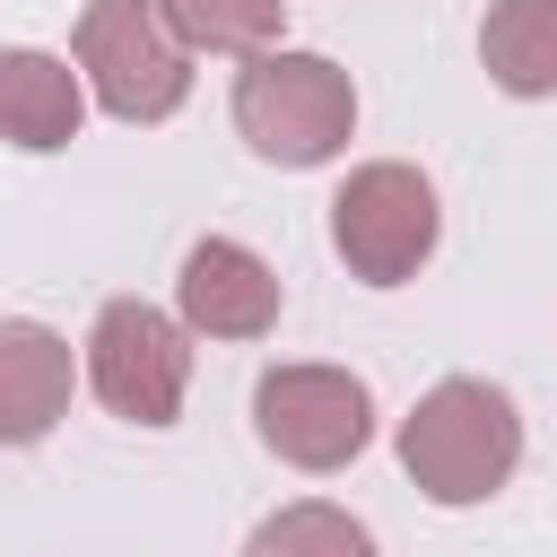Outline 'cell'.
Here are the masks:
<instances>
[{
  "label": "cell",
  "mask_w": 557,
  "mask_h": 557,
  "mask_svg": "<svg viewBox=\"0 0 557 557\" xmlns=\"http://www.w3.org/2000/svg\"><path fill=\"white\" fill-rule=\"evenodd\" d=\"M252 435L287 470H348L374 444V392L348 366H270L252 383Z\"/></svg>",
  "instance_id": "obj_6"
},
{
  "label": "cell",
  "mask_w": 557,
  "mask_h": 557,
  "mask_svg": "<svg viewBox=\"0 0 557 557\" xmlns=\"http://www.w3.org/2000/svg\"><path fill=\"white\" fill-rule=\"evenodd\" d=\"M157 9L174 17V35L191 52H226V61L278 44V26H287V0H157Z\"/></svg>",
  "instance_id": "obj_11"
},
{
  "label": "cell",
  "mask_w": 557,
  "mask_h": 557,
  "mask_svg": "<svg viewBox=\"0 0 557 557\" xmlns=\"http://www.w3.org/2000/svg\"><path fill=\"white\" fill-rule=\"evenodd\" d=\"M435 244H444V209H435V183L418 165L374 157L331 191V252L348 261V278L409 287L435 261Z\"/></svg>",
  "instance_id": "obj_5"
},
{
  "label": "cell",
  "mask_w": 557,
  "mask_h": 557,
  "mask_svg": "<svg viewBox=\"0 0 557 557\" xmlns=\"http://www.w3.org/2000/svg\"><path fill=\"white\" fill-rule=\"evenodd\" d=\"M87 392L122 426H174L191 392V322L148 305V296H104L87 331Z\"/></svg>",
  "instance_id": "obj_4"
},
{
  "label": "cell",
  "mask_w": 557,
  "mask_h": 557,
  "mask_svg": "<svg viewBox=\"0 0 557 557\" xmlns=\"http://www.w3.org/2000/svg\"><path fill=\"white\" fill-rule=\"evenodd\" d=\"M78 122H87L78 61L35 52V44H0V139L26 148V157H52V148L78 139Z\"/></svg>",
  "instance_id": "obj_9"
},
{
  "label": "cell",
  "mask_w": 557,
  "mask_h": 557,
  "mask_svg": "<svg viewBox=\"0 0 557 557\" xmlns=\"http://www.w3.org/2000/svg\"><path fill=\"white\" fill-rule=\"evenodd\" d=\"M70 61H78L87 96L131 131L174 122L191 96V44L174 35V17L157 0H87L70 26Z\"/></svg>",
  "instance_id": "obj_3"
},
{
  "label": "cell",
  "mask_w": 557,
  "mask_h": 557,
  "mask_svg": "<svg viewBox=\"0 0 557 557\" xmlns=\"http://www.w3.org/2000/svg\"><path fill=\"white\" fill-rule=\"evenodd\" d=\"M235 131L261 165L313 174L357 139V87L331 52H296V44H261L235 70Z\"/></svg>",
  "instance_id": "obj_2"
},
{
  "label": "cell",
  "mask_w": 557,
  "mask_h": 557,
  "mask_svg": "<svg viewBox=\"0 0 557 557\" xmlns=\"http://www.w3.org/2000/svg\"><path fill=\"white\" fill-rule=\"evenodd\" d=\"M278 305V270L235 235H200L174 270V313L191 322V339H270Z\"/></svg>",
  "instance_id": "obj_7"
},
{
  "label": "cell",
  "mask_w": 557,
  "mask_h": 557,
  "mask_svg": "<svg viewBox=\"0 0 557 557\" xmlns=\"http://www.w3.org/2000/svg\"><path fill=\"white\" fill-rule=\"evenodd\" d=\"M78 392V357L52 322H0V453L44 444L70 418Z\"/></svg>",
  "instance_id": "obj_8"
},
{
  "label": "cell",
  "mask_w": 557,
  "mask_h": 557,
  "mask_svg": "<svg viewBox=\"0 0 557 557\" xmlns=\"http://www.w3.org/2000/svg\"><path fill=\"white\" fill-rule=\"evenodd\" d=\"M479 70L505 96H557V0H487Z\"/></svg>",
  "instance_id": "obj_10"
},
{
  "label": "cell",
  "mask_w": 557,
  "mask_h": 557,
  "mask_svg": "<svg viewBox=\"0 0 557 557\" xmlns=\"http://www.w3.org/2000/svg\"><path fill=\"white\" fill-rule=\"evenodd\" d=\"M400 470L426 505H487L513 470H522V409L505 383L479 374H444L435 392H418V409L400 418Z\"/></svg>",
  "instance_id": "obj_1"
},
{
  "label": "cell",
  "mask_w": 557,
  "mask_h": 557,
  "mask_svg": "<svg viewBox=\"0 0 557 557\" xmlns=\"http://www.w3.org/2000/svg\"><path fill=\"white\" fill-rule=\"evenodd\" d=\"M252 548H261V557H296V548H331V557H366V548H374V531H366L357 513H339V505H287V513H270V522H252Z\"/></svg>",
  "instance_id": "obj_12"
}]
</instances>
